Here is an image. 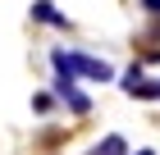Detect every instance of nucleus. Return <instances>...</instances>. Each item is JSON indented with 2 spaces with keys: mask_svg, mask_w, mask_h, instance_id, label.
I'll return each mask as SVG.
<instances>
[{
  "mask_svg": "<svg viewBox=\"0 0 160 155\" xmlns=\"http://www.w3.org/2000/svg\"><path fill=\"white\" fill-rule=\"evenodd\" d=\"M156 96H160V82H156Z\"/></svg>",
  "mask_w": 160,
  "mask_h": 155,
  "instance_id": "nucleus-7",
  "label": "nucleus"
},
{
  "mask_svg": "<svg viewBox=\"0 0 160 155\" xmlns=\"http://www.w3.org/2000/svg\"><path fill=\"white\" fill-rule=\"evenodd\" d=\"M55 73H69V78H92V82H110L114 69L105 60H92V55H78V50H55L50 55Z\"/></svg>",
  "mask_w": 160,
  "mask_h": 155,
  "instance_id": "nucleus-1",
  "label": "nucleus"
},
{
  "mask_svg": "<svg viewBox=\"0 0 160 155\" xmlns=\"http://www.w3.org/2000/svg\"><path fill=\"white\" fill-rule=\"evenodd\" d=\"M32 18H37V23H55V27L69 23L64 14H55V5H50V0H37V5H32Z\"/></svg>",
  "mask_w": 160,
  "mask_h": 155,
  "instance_id": "nucleus-2",
  "label": "nucleus"
},
{
  "mask_svg": "<svg viewBox=\"0 0 160 155\" xmlns=\"http://www.w3.org/2000/svg\"><path fill=\"white\" fill-rule=\"evenodd\" d=\"M137 82H142V64H133V69L123 73V91H133V87H137Z\"/></svg>",
  "mask_w": 160,
  "mask_h": 155,
  "instance_id": "nucleus-4",
  "label": "nucleus"
},
{
  "mask_svg": "<svg viewBox=\"0 0 160 155\" xmlns=\"http://www.w3.org/2000/svg\"><path fill=\"white\" fill-rule=\"evenodd\" d=\"M96 155H128V146H123V137H105L96 146Z\"/></svg>",
  "mask_w": 160,
  "mask_h": 155,
  "instance_id": "nucleus-3",
  "label": "nucleus"
},
{
  "mask_svg": "<svg viewBox=\"0 0 160 155\" xmlns=\"http://www.w3.org/2000/svg\"><path fill=\"white\" fill-rule=\"evenodd\" d=\"M137 155H156V151H137Z\"/></svg>",
  "mask_w": 160,
  "mask_h": 155,
  "instance_id": "nucleus-6",
  "label": "nucleus"
},
{
  "mask_svg": "<svg viewBox=\"0 0 160 155\" xmlns=\"http://www.w3.org/2000/svg\"><path fill=\"white\" fill-rule=\"evenodd\" d=\"M142 9H147V14H156V18H160V0H142Z\"/></svg>",
  "mask_w": 160,
  "mask_h": 155,
  "instance_id": "nucleus-5",
  "label": "nucleus"
}]
</instances>
